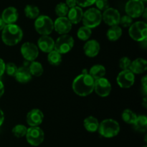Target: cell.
Listing matches in <instances>:
<instances>
[{
  "instance_id": "6da1fadb",
  "label": "cell",
  "mask_w": 147,
  "mask_h": 147,
  "mask_svg": "<svg viewBox=\"0 0 147 147\" xmlns=\"http://www.w3.org/2000/svg\"><path fill=\"white\" fill-rule=\"evenodd\" d=\"M95 80L87 73L86 70L78 76L73 82V89L75 93L81 97H86L94 90Z\"/></svg>"
},
{
  "instance_id": "7a4b0ae2",
  "label": "cell",
  "mask_w": 147,
  "mask_h": 147,
  "mask_svg": "<svg viewBox=\"0 0 147 147\" xmlns=\"http://www.w3.org/2000/svg\"><path fill=\"white\" fill-rule=\"evenodd\" d=\"M22 37V30L15 24H6L2 30L1 39L7 46H15L21 41Z\"/></svg>"
},
{
  "instance_id": "3957f363",
  "label": "cell",
  "mask_w": 147,
  "mask_h": 147,
  "mask_svg": "<svg viewBox=\"0 0 147 147\" xmlns=\"http://www.w3.org/2000/svg\"><path fill=\"white\" fill-rule=\"evenodd\" d=\"M99 133L105 138H113L120 132V125L113 119H105L99 123Z\"/></svg>"
},
{
  "instance_id": "277c9868",
  "label": "cell",
  "mask_w": 147,
  "mask_h": 147,
  "mask_svg": "<svg viewBox=\"0 0 147 147\" xmlns=\"http://www.w3.org/2000/svg\"><path fill=\"white\" fill-rule=\"evenodd\" d=\"M83 23L89 28H94L98 26L102 21L101 12L96 8H90L83 13Z\"/></svg>"
},
{
  "instance_id": "5b68a950",
  "label": "cell",
  "mask_w": 147,
  "mask_h": 147,
  "mask_svg": "<svg viewBox=\"0 0 147 147\" xmlns=\"http://www.w3.org/2000/svg\"><path fill=\"white\" fill-rule=\"evenodd\" d=\"M34 27L39 34L42 35H48L54 30V22L48 16L41 15L36 18Z\"/></svg>"
},
{
  "instance_id": "8992f818",
  "label": "cell",
  "mask_w": 147,
  "mask_h": 147,
  "mask_svg": "<svg viewBox=\"0 0 147 147\" xmlns=\"http://www.w3.org/2000/svg\"><path fill=\"white\" fill-rule=\"evenodd\" d=\"M129 33L130 37L136 41L142 42L146 40L147 24L142 21L136 22L130 26Z\"/></svg>"
},
{
  "instance_id": "52a82bcc",
  "label": "cell",
  "mask_w": 147,
  "mask_h": 147,
  "mask_svg": "<svg viewBox=\"0 0 147 147\" xmlns=\"http://www.w3.org/2000/svg\"><path fill=\"white\" fill-rule=\"evenodd\" d=\"M74 46V39L69 35H62L55 42L54 50L60 53V54H65L68 53Z\"/></svg>"
},
{
  "instance_id": "ba28073f",
  "label": "cell",
  "mask_w": 147,
  "mask_h": 147,
  "mask_svg": "<svg viewBox=\"0 0 147 147\" xmlns=\"http://www.w3.org/2000/svg\"><path fill=\"white\" fill-rule=\"evenodd\" d=\"M25 136L27 142L33 146H40L45 139L44 132L38 126L30 127L27 128Z\"/></svg>"
},
{
  "instance_id": "9c48e42d",
  "label": "cell",
  "mask_w": 147,
  "mask_h": 147,
  "mask_svg": "<svg viewBox=\"0 0 147 147\" xmlns=\"http://www.w3.org/2000/svg\"><path fill=\"white\" fill-rule=\"evenodd\" d=\"M144 10V4L141 0H129L125 6L126 14L131 18H137L142 16Z\"/></svg>"
},
{
  "instance_id": "30bf717a",
  "label": "cell",
  "mask_w": 147,
  "mask_h": 147,
  "mask_svg": "<svg viewBox=\"0 0 147 147\" xmlns=\"http://www.w3.org/2000/svg\"><path fill=\"white\" fill-rule=\"evenodd\" d=\"M117 84L121 88H129L132 86L135 82L134 74L129 69L122 70L116 78Z\"/></svg>"
},
{
  "instance_id": "8fae6325",
  "label": "cell",
  "mask_w": 147,
  "mask_h": 147,
  "mask_svg": "<svg viewBox=\"0 0 147 147\" xmlns=\"http://www.w3.org/2000/svg\"><path fill=\"white\" fill-rule=\"evenodd\" d=\"M21 53L27 61H34L39 55L38 47L34 43L27 42L22 46Z\"/></svg>"
},
{
  "instance_id": "7c38bea8",
  "label": "cell",
  "mask_w": 147,
  "mask_h": 147,
  "mask_svg": "<svg viewBox=\"0 0 147 147\" xmlns=\"http://www.w3.org/2000/svg\"><path fill=\"white\" fill-rule=\"evenodd\" d=\"M94 90L98 95L102 97H106L111 92V84L106 78L103 77L95 80Z\"/></svg>"
},
{
  "instance_id": "4fadbf2b",
  "label": "cell",
  "mask_w": 147,
  "mask_h": 147,
  "mask_svg": "<svg viewBox=\"0 0 147 147\" xmlns=\"http://www.w3.org/2000/svg\"><path fill=\"white\" fill-rule=\"evenodd\" d=\"M121 15L119 12L116 9L109 7L103 12L102 14V20L109 26L118 25L120 22Z\"/></svg>"
},
{
  "instance_id": "5bb4252c",
  "label": "cell",
  "mask_w": 147,
  "mask_h": 147,
  "mask_svg": "<svg viewBox=\"0 0 147 147\" xmlns=\"http://www.w3.org/2000/svg\"><path fill=\"white\" fill-rule=\"evenodd\" d=\"M72 23L67 17H59L54 22V29L60 35L67 34L71 30Z\"/></svg>"
},
{
  "instance_id": "9a60e30c",
  "label": "cell",
  "mask_w": 147,
  "mask_h": 147,
  "mask_svg": "<svg viewBox=\"0 0 147 147\" xmlns=\"http://www.w3.org/2000/svg\"><path fill=\"white\" fill-rule=\"evenodd\" d=\"M42 112L39 109H33L27 115V122L30 127L38 126L43 120Z\"/></svg>"
},
{
  "instance_id": "2e32d148",
  "label": "cell",
  "mask_w": 147,
  "mask_h": 147,
  "mask_svg": "<svg viewBox=\"0 0 147 147\" xmlns=\"http://www.w3.org/2000/svg\"><path fill=\"white\" fill-rule=\"evenodd\" d=\"M19 14L15 7H9L3 11L1 14V19L6 24H14L18 20Z\"/></svg>"
},
{
  "instance_id": "e0dca14e",
  "label": "cell",
  "mask_w": 147,
  "mask_h": 147,
  "mask_svg": "<svg viewBox=\"0 0 147 147\" xmlns=\"http://www.w3.org/2000/svg\"><path fill=\"white\" fill-rule=\"evenodd\" d=\"M38 47L44 53H50L54 50L55 41L49 35H42L38 40Z\"/></svg>"
},
{
  "instance_id": "ac0fdd59",
  "label": "cell",
  "mask_w": 147,
  "mask_h": 147,
  "mask_svg": "<svg viewBox=\"0 0 147 147\" xmlns=\"http://www.w3.org/2000/svg\"><path fill=\"white\" fill-rule=\"evenodd\" d=\"M100 44L96 40H88L83 47L85 54L90 58H93L97 56L100 51Z\"/></svg>"
},
{
  "instance_id": "d6986e66",
  "label": "cell",
  "mask_w": 147,
  "mask_h": 147,
  "mask_svg": "<svg viewBox=\"0 0 147 147\" xmlns=\"http://www.w3.org/2000/svg\"><path fill=\"white\" fill-rule=\"evenodd\" d=\"M147 69V62L145 59L139 58V59H135L134 61H131L130 66H129V70L133 72L134 74H139L144 73L146 71Z\"/></svg>"
},
{
  "instance_id": "ffe728a7",
  "label": "cell",
  "mask_w": 147,
  "mask_h": 147,
  "mask_svg": "<svg viewBox=\"0 0 147 147\" xmlns=\"http://www.w3.org/2000/svg\"><path fill=\"white\" fill-rule=\"evenodd\" d=\"M83 11L78 6L70 8L67 13V19L72 24H78L83 19Z\"/></svg>"
},
{
  "instance_id": "44dd1931",
  "label": "cell",
  "mask_w": 147,
  "mask_h": 147,
  "mask_svg": "<svg viewBox=\"0 0 147 147\" xmlns=\"http://www.w3.org/2000/svg\"><path fill=\"white\" fill-rule=\"evenodd\" d=\"M16 79L20 83H27L32 79V74L30 70L26 66L19 68L15 75Z\"/></svg>"
},
{
  "instance_id": "7402d4cb",
  "label": "cell",
  "mask_w": 147,
  "mask_h": 147,
  "mask_svg": "<svg viewBox=\"0 0 147 147\" xmlns=\"http://www.w3.org/2000/svg\"><path fill=\"white\" fill-rule=\"evenodd\" d=\"M89 75L94 80L103 78L106 74V69L103 66L100 64H96L92 66L90 69Z\"/></svg>"
},
{
  "instance_id": "603a6c76",
  "label": "cell",
  "mask_w": 147,
  "mask_h": 147,
  "mask_svg": "<svg viewBox=\"0 0 147 147\" xmlns=\"http://www.w3.org/2000/svg\"><path fill=\"white\" fill-rule=\"evenodd\" d=\"M98 126L99 122L95 117L89 116L84 120V127L88 132H96L98 129Z\"/></svg>"
},
{
  "instance_id": "cb8c5ba5",
  "label": "cell",
  "mask_w": 147,
  "mask_h": 147,
  "mask_svg": "<svg viewBox=\"0 0 147 147\" xmlns=\"http://www.w3.org/2000/svg\"><path fill=\"white\" fill-rule=\"evenodd\" d=\"M133 125L134 129L139 132H146L147 129V118L145 115L137 116Z\"/></svg>"
},
{
  "instance_id": "d4e9b609",
  "label": "cell",
  "mask_w": 147,
  "mask_h": 147,
  "mask_svg": "<svg viewBox=\"0 0 147 147\" xmlns=\"http://www.w3.org/2000/svg\"><path fill=\"white\" fill-rule=\"evenodd\" d=\"M122 35V29L119 25L111 26L107 32V37L111 41H116Z\"/></svg>"
},
{
  "instance_id": "484cf974",
  "label": "cell",
  "mask_w": 147,
  "mask_h": 147,
  "mask_svg": "<svg viewBox=\"0 0 147 147\" xmlns=\"http://www.w3.org/2000/svg\"><path fill=\"white\" fill-rule=\"evenodd\" d=\"M24 14L29 19H36L40 16V10L37 6L28 4L24 8Z\"/></svg>"
},
{
  "instance_id": "4316f807",
  "label": "cell",
  "mask_w": 147,
  "mask_h": 147,
  "mask_svg": "<svg viewBox=\"0 0 147 147\" xmlns=\"http://www.w3.org/2000/svg\"><path fill=\"white\" fill-rule=\"evenodd\" d=\"M47 61L53 66H58L62 62V54L55 50H52L48 53Z\"/></svg>"
},
{
  "instance_id": "83f0119b",
  "label": "cell",
  "mask_w": 147,
  "mask_h": 147,
  "mask_svg": "<svg viewBox=\"0 0 147 147\" xmlns=\"http://www.w3.org/2000/svg\"><path fill=\"white\" fill-rule=\"evenodd\" d=\"M28 69L32 76H40L43 73V67L42 64L40 62L35 61L31 62Z\"/></svg>"
},
{
  "instance_id": "f1b7e54d",
  "label": "cell",
  "mask_w": 147,
  "mask_h": 147,
  "mask_svg": "<svg viewBox=\"0 0 147 147\" xmlns=\"http://www.w3.org/2000/svg\"><path fill=\"white\" fill-rule=\"evenodd\" d=\"M91 29L86 26H83L78 30L77 35L80 40H83V41H86L90 38V37L91 36Z\"/></svg>"
},
{
  "instance_id": "f546056e",
  "label": "cell",
  "mask_w": 147,
  "mask_h": 147,
  "mask_svg": "<svg viewBox=\"0 0 147 147\" xmlns=\"http://www.w3.org/2000/svg\"><path fill=\"white\" fill-rule=\"evenodd\" d=\"M122 120L126 123L129 124H133L136 120L137 115L134 113L132 110L129 109H126L123 110V113H122Z\"/></svg>"
},
{
  "instance_id": "4dcf8cb0",
  "label": "cell",
  "mask_w": 147,
  "mask_h": 147,
  "mask_svg": "<svg viewBox=\"0 0 147 147\" xmlns=\"http://www.w3.org/2000/svg\"><path fill=\"white\" fill-rule=\"evenodd\" d=\"M27 131V128L25 125L19 124V125H15L12 128L11 131H12V133L14 136H16L17 138H22V137L25 136Z\"/></svg>"
},
{
  "instance_id": "1f68e13d",
  "label": "cell",
  "mask_w": 147,
  "mask_h": 147,
  "mask_svg": "<svg viewBox=\"0 0 147 147\" xmlns=\"http://www.w3.org/2000/svg\"><path fill=\"white\" fill-rule=\"evenodd\" d=\"M69 11V8L65 3L60 2L55 7V13L59 17H65Z\"/></svg>"
},
{
  "instance_id": "d6a6232c",
  "label": "cell",
  "mask_w": 147,
  "mask_h": 147,
  "mask_svg": "<svg viewBox=\"0 0 147 147\" xmlns=\"http://www.w3.org/2000/svg\"><path fill=\"white\" fill-rule=\"evenodd\" d=\"M17 70H18V68L14 63L10 62L5 65V71L7 72L9 76H15Z\"/></svg>"
},
{
  "instance_id": "836d02e7",
  "label": "cell",
  "mask_w": 147,
  "mask_h": 147,
  "mask_svg": "<svg viewBox=\"0 0 147 147\" xmlns=\"http://www.w3.org/2000/svg\"><path fill=\"white\" fill-rule=\"evenodd\" d=\"M95 4L97 7L96 9L100 11H105L108 8H109V5H110L109 0H96Z\"/></svg>"
},
{
  "instance_id": "e575fe53",
  "label": "cell",
  "mask_w": 147,
  "mask_h": 147,
  "mask_svg": "<svg viewBox=\"0 0 147 147\" xmlns=\"http://www.w3.org/2000/svg\"><path fill=\"white\" fill-rule=\"evenodd\" d=\"M119 24H121L123 27H130L133 24V18H131V17L126 14V15H124L121 17Z\"/></svg>"
},
{
  "instance_id": "d590c367",
  "label": "cell",
  "mask_w": 147,
  "mask_h": 147,
  "mask_svg": "<svg viewBox=\"0 0 147 147\" xmlns=\"http://www.w3.org/2000/svg\"><path fill=\"white\" fill-rule=\"evenodd\" d=\"M131 61L129 58L128 57H123L120 59L119 61V66L122 70H126V69H129V66H130Z\"/></svg>"
},
{
  "instance_id": "8d00e7d4",
  "label": "cell",
  "mask_w": 147,
  "mask_h": 147,
  "mask_svg": "<svg viewBox=\"0 0 147 147\" xmlns=\"http://www.w3.org/2000/svg\"><path fill=\"white\" fill-rule=\"evenodd\" d=\"M96 0H76V3L80 7H87L95 4Z\"/></svg>"
},
{
  "instance_id": "74e56055",
  "label": "cell",
  "mask_w": 147,
  "mask_h": 147,
  "mask_svg": "<svg viewBox=\"0 0 147 147\" xmlns=\"http://www.w3.org/2000/svg\"><path fill=\"white\" fill-rule=\"evenodd\" d=\"M142 86H143V91L145 95H146L147 93V77L146 76H144L142 79Z\"/></svg>"
},
{
  "instance_id": "f35d334b",
  "label": "cell",
  "mask_w": 147,
  "mask_h": 147,
  "mask_svg": "<svg viewBox=\"0 0 147 147\" xmlns=\"http://www.w3.org/2000/svg\"><path fill=\"white\" fill-rule=\"evenodd\" d=\"M5 65L4 60L0 59V76H2L5 71Z\"/></svg>"
},
{
  "instance_id": "ab89813d",
  "label": "cell",
  "mask_w": 147,
  "mask_h": 147,
  "mask_svg": "<svg viewBox=\"0 0 147 147\" xmlns=\"http://www.w3.org/2000/svg\"><path fill=\"white\" fill-rule=\"evenodd\" d=\"M65 4L68 7V8L70 9L76 7L77 3H76V0H65Z\"/></svg>"
},
{
  "instance_id": "60d3db41",
  "label": "cell",
  "mask_w": 147,
  "mask_h": 147,
  "mask_svg": "<svg viewBox=\"0 0 147 147\" xmlns=\"http://www.w3.org/2000/svg\"><path fill=\"white\" fill-rule=\"evenodd\" d=\"M4 92V84H3L2 82H1V81L0 80V98H1V97L3 95Z\"/></svg>"
},
{
  "instance_id": "b9f144b4",
  "label": "cell",
  "mask_w": 147,
  "mask_h": 147,
  "mask_svg": "<svg viewBox=\"0 0 147 147\" xmlns=\"http://www.w3.org/2000/svg\"><path fill=\"white\" fill-rule=\"evenodd\" d=\"M4 112H3V111L0 109V126L2 125L3 122H4Z\"/></svg>"
},
{
  "instance_id": "7bdbcfd3",
  "label": "cell",
  "mask_w": 147,
  "mask_h": 147,
  "mask_svg": "<svg viewBox=\"0 0 147 147\" xmlns=\"http://www.w3.org/2000/svg\"><path fill=\"white\" fill-rule=\"evenodd\" d=\"M5 25H6L5 22L3 21L2 19L0 18V31H1V30H2L3 29H4V27H5Z\"/></svg>"
},
{
  "instance_id": "ee69618b",
  "label": "cell",
  "mask_w": 147,
  "mask_h": 147,
  "mask_svg": "<svg viewBox=\"0 0 147 147\" xmlns=\"http://www.w3.org/2000/svg\"><path fill=\"white\" fill-rule=\"evenodd\" d=\"M141 1H143V2H144V1H146V0H141Z\"/></svg>"
},
{
  "instance_id": "f6af8a7d",
  "label": "cell",
  "mask_w": 147,
  "mask_h": 147,
  "mask_svg": "<svg viewBox=\"0 0 147 147\" xmlns=\"http://www.w3.org/2000/svg\"><path fill=\"white\" fill-rule=\"evenodd\" d=\"M143 147H147V146H144Z\"/></svg>"
}]
</instances>
